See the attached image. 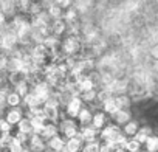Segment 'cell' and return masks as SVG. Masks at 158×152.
Returning <instances> with one entry per match:
<instances>
[{
  "label": "cell",
  "mask_w": 158,
  "mask_h": 152,
  "mask_svg": "<svg viewBox=\"0 0 158 152\" xmlns=\"http://www.w3.org/2000/svg\"><path fill=\"white\" fill-rule=\"evenodd\" d=\"M33 93H34V96H36L39 106L44 107V106L50 101L51 89H50V86H48L47 82H37V84L34 86V89H33Z\"/></svg>",
  "instance_id": "1"
},
{
  "label": "cell",
  "mask_w": 158,
  "mask_h": 152,
  "mask_svg": "<svg viewBox=\"0 0 158 152\" xmlns=\"http://www.w3.org/2000/svg\"><path fill=\"white\" fill-rule=\"evenodd\" d=\"M82 99H81V96H77V95H73L70 99H68V103H67V106H65V113L70 116V118H73V120H76L77 118V115H79V112H81L84 107H82Z\"/></svg>",
  "instance_id": "2"
},
{
  "label": "cell",
  "mask_w": 158,
  "mask_h": 152,
  "mask_svg": "<svg viewBox=\"0 0 158 152\" xmlns=\"http://www.w3.org/2000/svg\"><path fill=\"white\" fill-rule=\"evenodd\" d=\"M60 48H62V51L67 56H71V54H74V53L79 51V48H81V42H79V39L76 36H67L62 40Z\"/></svg>",
  "instance_id": "3"
},
{
  "label": "cell",
  "mask_w": 158,
  "mask_h": 152,
  "mask_svg": "<svg viewBox=\"0 0 158 152\" xmlns=\"http://www.w3.org/2000/svg\"><path fill=\"white\" fill-rule=\"evenodd\" d=\"M17 42H19V39H17V36L13 30H6L3 33H0V47L3 50H6V51L13 50Z\"/></svg>",
  "instance_id": "4"
},
{
  "label": "cell",
  "mask_w": 158,
  "mask_h": 152,
  "mask_svg": "<svg viewBox=\"0 0 158 152\" xmlns=\"http://www.w3.org/2000/svg\"><path fill=\"white\" fill-rule=\"evenodd\" d=\"M60 130H62V138L67 141V140H71V138H74V137H77L79 135V127H77V124H74L71 120H67V121H64L62 123V126H60Z\"/></svg>",
  "instance_id": "5"
},
{
  "label": "cell",
  "mask_w": 158,
  "mask_h": 152,
  "mask_svg": "<svg viewBox=\"0 0 158 152\" xmlns=\"http://www.w3.org/2000/svg\"><path fill=\"white\" fill-rule=\"evenodd\" d=\"M5 120H6V123H8L11 127L17 126V124L23 120V112H22V109L17 107V109H10V110H6Z\"/></svg>",
  "instance_id": "6"
},
{
  "label": "cell",
  "mask_w": 158,
  "mask_h": 152,
  "mask_svg": "<svg viewBox=\"0 0 158 152\" xmlns=\"http://www.w3.org/2000/svg\"><path fill=\"white\" fill-rule=\"evenodd\" d=\"M107 124H109V123H107V115H106L102 110H98V112L93 113V118H92L90 126H92L95 130H99V132H101Z\"/></svg>",
  "instance_id": "7"
},
{
  "label": "cell",
  "mask_w": 158,
  "mask_h": 152,
  "mask_svg": "<svg viewBox=\"0 0 158 152\" xmlns=\"http://www.w3.org/2000/svg\"><path fill=\"white\" fill-rule=\"evenodd\" d=\"M84 140L81 137H74L71 140H67L65 141V152H82V147H84Z\"/></svg>",
  "instance_id": "8"
},
{
  "label": "cell",
  "mask_w": 158,
  "mask_h": 152,
  "mask_svg": "<svg viewBox=\"0 0 158 152\" xmlns=\"http://www.w3.org/2000/svg\"><path fill=\"white\" fill-rule=\"evenodd\" d=\"M57 130H59V127L54 124V123H51V121H47V124H45V127L37 133L45 143L50 140V138H53L54 135H57Z\"/></svg>",
  "instance_id": "9"
},
{
  "label": "cell",
  "mask_w": 158,
  "mask_h": 152,
  "mask_svg": "<svg viewBox=\"0 0 158 152\" xmlns=\"http://www.w3.org/2000/svg\"><path fill=\"white\" fill-rule=\"evenodd\" d=\"M79 137L84 140V143L98 141V130H95L92 126H85V127L79 129Z\"/></svg>",
  "instance_id": "10"
},
{
  "label": "cell",
  "mask_w": 158,
  "mask_h": 152,
  "mask_svg": "<svg viewBox=\"0 0 158 152\" xmlns=\"http://www.w3.org/2000/svg\"><path fill=\"white\" fill-rule=\"evenodd\" d=\"M28 147L31 149V152H44L47 149V143L39 135H31L28 138Z\"/></svg>",
  "instance_id": "11"
},
{
  "label": "cell",
  "mask_w": 158,
  "mask_h": 152,
  "mask_svg": "<svg viewBox=\"0 0 158 152\" xmlns=\"http://www.w3.org/2000/svg\"><path fill=\"white\" fill-rule=\"evenodd\" d=\"M47 147L51 150V152H62L65 149V140L59 135H54L53 138H50L47 141Z\"/></svg>",
  "instance_id": "12"
},
{
  "label": "cell",
  "mask_w": 158,
  "mask_h": 152,
  "mask_svg": "<svg viewBox=\"0 0 158 152\" xmlns=\"http://www.w3.org/2000/svg\"><path fill=\"white\" fill-rule=\"evenodd\" d=\"M92 118H93L92 110H90V109H82L81 112H79V115H77L76 121H77V124L81 126V127H85V126H90Z\"/></svg>",
  "instance_id": "13"
},
{
  "label": "cell",
  "mask_w": 158,
  "mask_h": 152,
  "mask_svg": "<svg viewBox=\"0 0 158 152\" xmlns=\"http://www.w3.org/2000/svg\"><path fill=\"white\" fill-rule=\"evenodd\" d=\"M22 103H23V98H22L19 93H16L14 90L6 95V106H8L10 109H17V107H20Z\"/></svg>",
  "instance_id": "14"
},
{
  "label": "cell",
  "mask_w": 158,
  "mask_h": 152,
  "mask_svg": "<svg viewBox=\"0 0 158 152\" xmlns=\"http://www.w3.org/2000/svg\"><path fill=\"white\" fill-rule=\"evenodd\" d=\"M139 130V123L138 121H133V120H130L127 124H124V127H123V133H124V137L127 138V137H135L136 135V132Z\"/></svg>",
  "instance_id": "15"
},
{
  "label": "cell",
  "mask_w": 158,
  "mask_h": 152,
  "mask_svg": "<svg viewBox=\"0 0 158 152\" xmlns=\"http://www.w3.org/2000/svg\"><path fill=\"white\" fill-rule=\"evenodd\" d=\"M118 110H121V109L118 107V104H116V101H115V98H113V96H112L110 99H107V101L102 104V112H104L106 115L113 116Z\"/></svg>",
  "instance_id": "16"
},
{
  "label": "cell",
  "mask_w": 158,
  "mask_h": 152,
  "mask_svg": "<svg viewBox=\"0 0 158 152\" xmlns=\"http://www.w3.org/2000/svg\"><path fill=\"white\" fill-rule=\"evenodd\" d=\"M112 118H113V121H115L116 126H118V124H127V123L130 121V112H129L127 109H121V110H118Z\"/></svg>",
  "instance_id": "17"
},
{
  "label": "cell",
  "mask_w": 158,
  "mask_h": 152,
  "mask_svg": "<svg viewBox=\"0 0 158 152\" xmlns=\"http://www.w3.org/2000/svg\"><path fill=\"white\" fill-rule=\"evenodd\" d=\"M17 130L22 132V133H25V135H28V137L34 135L33 126H31V120H30V118H25V116H23V120L17 124Z\"/></svg>",
  "instance_id": "18"
},
{
  "label": "cell",
  "mask_w": 158,
  "mask_h": 152,
  "mask_svg": "<svg viewBox=\"0 0 158 152\" xmlns=\"http://www.w3.org/2000/svg\"><path fill=\"white\" fill-rule=\"evenodd\" d=\"M65 27L67 23L62 20V19H57V20H53V23L50 25V30H51V34L56 37V36H60L64 31H65Z\"/></svg>",
  "instance_id": "19"
},
{
  "label": "cell",
  "mask_w": 158,
  "mask_h": 152,
  "mask_svg": "<svg viewBox=\"0 0 158 152\" xmlns=\"http://www.w3.org/2000/svg\"><path fill=\"white\" fill-rule=\"evenodd\" d=\"M150 135H152V130L149 127H139V130L136 132V135L133 137V140L136 143H139V144H144Z\"/></svg>",
  "instance_id": "20"
},
{
  "label": "cell",
  "mask_w": 158,
  "mask_h": 152,
  "mask_svg": "<svg viewBox=\"0 0 158 152\" xmlns=\"http://www.w3.org/2000/svg\"><path fill=\"white\" fill-rule=\"evenodd\" d=\"M146 152H158V135H150L144 143Z\"/></svg>",
  "instance_id": "21"
},
{
  "label": "cell",
  "mask_w": 158,
  "mask_h": 152,
  "mask_svg": "<svg viewBox=\"0 0 158 152\" xmlns=\"http://www.w3.org/2000/svg\"><path fill=\"white\" fill-rule=\"evenodd\" d=\"M23 103H25V106H27L28 109H34V107H40L33 92H30V93H27V95L23 96Z\"/></svg>",
  "instance_id": "22"
},
{
  "label": "cell",
  "mask_w": 158,
  "mask_h": 152,
  "mask_svg": "<svg viewBox=\"0 0 158 152\" xmlns=\"http://www.w3.org/2000/svg\"><path fill=\"white\" fill-rule=\"evenodd\" d=\"M14 92L16 93H19L22 98L27 95V93H30V90H28V86H27V82H25V79H22V81H17L16 82V87H14Z\"/></svg>",
  "instance_id": "23"
},
{
  "label": "cell",
  "mask_w": 158,
  "mask_h": 152,
  "mask_svg": "<svg viewBox=\"0 0 158 152\" xmlns=\"http://www.w3.org/2000/svg\"><path fill=\"white\" fill-rule=\"evenodd\" d=\"M81 99H82V103H87V104H92V103L98 101V90L95 89L92 92H87V93L81 95Z\"/></svg>",
  "instance_id": "24"
},
{
  "label": "cell",
  "mask_w": 158,
  "mask_h": 152,
  "mask_svg": "<svg viewBox=\"0 0 158 152\" xmlns=\"http://www.w3.org/2000/svg\"><path fill=\"white\" fill-rule=\"evenodd\" d=\"M139 147H141V144L136 143L133 138L127 140V143H126V146H124L126 152H139Z\"/></svg>",
  "instance_id": "25"
},
{
  "label": "cell",
  "mask_w": 158,
  "mask_h": 152,
  "mask_svg": "<svg viewBox=\"0 0 158 152\" xmlns=\"http://www.w3.org/2000/svg\"><path fill=\"white\" fill-rule=\"evenodd\" d=\"M11 130H13V127L6 123V120L5 118H0V137L11 135Z\"/></svg>",
  "instance_id": "26"
},
{
  "label": "cell",
  "mask_w": 158,
  "mask_h": 152,
  "mask_svg": "<svg viewBox=\"0 0 158 152\" xmlns=\"http://www.w3.org/2000/svg\"><path fill=\"white\" fill-rule=\"evenodd\" d=\"M82 152H99V143L98 141L85 143L84 147H82Z\"/></svg>",
  "instance_id": "27"
},
{
  "label": "cell",
  "mask_w": 158,
  "mask_h": 152,
  "mask_svg": "<svg viewBox=\"0 0 158 152\" xmlns=\"http://www.w3.org/2000/svg\"><path fill=\"white\" fill-rule=\"evenodd\" d=\"M10 92L3 87V89H0V109H3L5 106H6V95H8Z\"/></svg>",
  "instance_id": "28"
},
{
  "label": "cell",
  "mask_w": 158,
  "mask_h": 152,
  "mask_svg": "<svg viewBox=\"0 0 158 152\" xmlns=\"http://www.w3.org/2000/svg\"><path fill=\"white\" fill-rule=\"evenodd\" d=\"M8 64H10V57L8 56H0V71L8 70Z\"/></svg>",
  "instance_id": "29"
},
{
  "label": "cell",
  "mask_w": 158,
  "mask_h": 152,
  "mask_svg": "<svg viewBox=\"0 0 158 152\" xmlns=\"http://www.w3.org/2000/svg\"><path fill=\"white\" fill-rule=\"evenodd\" d=\"M113 144L110 143H99V152H112Z\"/></svg>",
  "instance_id": "30"
},
{
  "label": "cell",
  "mask_w": 158,
  "mask_h": 152,
  "mask_svg": "<svg viewBox=\"0 0 158 152\" xmlns=\"http://www.w3.org/2000/svg\"><path fill=\"white\" fill-rule=\"evenodd\" d=\"M5 23H6V16H5L2 11H0V28L5 27Z\"/></svg>",
  "instance_id": "31"
},
{
  "label": "cell",
  "mask_w": 158,
  "mask_h": 152,
  "mask_svg": "<svg viewBox=\"0 0 158 152\" xmlns=\"http://www.w3.org/2000/svg\"><path fill=\"white\" fill-rule=\"evenodd\" d=\"M152 56H155V57L158 59V45H155V47L152 48Z\"/></svg>",
  "instance_id": "32"
},
{
  "label": "cell",
  "mask_w": 158,
  "mask_h": 152,
  "mask_svg": "<svg viewBox=\"0 0 158 152\" xmlns=\"http://www.w3.org/2000/svg\"><path fill=\"white\" fill-rule=\"evenodd\" d=\"M3 86V78H2V74H0V87Z\"/></svg>",
  "instance_id": "33"
},
{
  "label": "cell",
  "mask_w": 158,
  "mask_h": 152,
  "mask_svg": "<svg viewBox=\"0 0 158 152\" xmlns=\"http://www.w3.org/2000/svg\"><path fill=\"white\" fill-rule=\"evenodd\" d=\"M62 152H65V150H62Z\"/></svg>",
  "instance_id": "34"
},
{
  "label": "cell",
  "mask_w": 158,
  "mask_h": 152,
  "mask_svg": "<svg viewBox=\"0 0 158 152\" xmlns=\"http://www.w3.org/2000/svg\"><path fill=\"white\" fill-rule=\"evenodd\" d=\"M0 152H2V150H0Z\"/></svg>",
  "instance_id": "35"
}]
</instances>
